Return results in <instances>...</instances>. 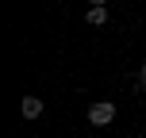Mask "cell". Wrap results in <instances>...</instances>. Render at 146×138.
Masks as SVG:
<instances>
[{
    "label": "cell",
    "mask_w": 146,
    "mask_h": 138,
    "mask_svg": "<svg viewBox=\"0 0 146 138\" xmlns=\"http://www.w3.org/2000/svg\"><path fill=\"white\" fill-rule=\"evenodd\" d=\"M111 119H115V104L111 100H96L92 108H88V123L92 127H108Z\"/></svg>",
    "instance_id": "1"
},
{
    "label": "cell",
    "mask_w": 146,
    "mask_h": 138,
    "mask_svg": "<svg viewBox=\"0 0 146 138\" xmlns=\"http://www.w3.org/2000/svg\"><path fill=\"white\" fill-rule=\"evenodd\" d=\"M139 85L146 88V61H142V69H139Z\"/></svg>",
    "instance_id": "4"
},
{
    "label": "cell",
    "mask_w": 146,
    "mask_h": 138,
    "mask_svg": "<svg viewBox=\"0 0 146 138\" xmlns=\"http://www.w3.org/2000/svg\"><path fill=\"white\" fill-rule=\"evenodd\" d=\"M85 19L92 23V27H104V23H108V8H104V4H92V8H88V15H85Z\"/></svg>",
    "instance_id": "3"
},
{
    "label": "cell",
    "mask_w": 146,
    "mask_h": 138,
    "mask_svg": "<svg viewBox=\"0 0 146 138\" xmlns=\"http://www.w3.org/2000/svg\"><path fill=\"white\" fill-rule=\"evenodd\" d=\"M23 119H38L42 115V100H38V96H23Z\"/></svg>",
    "instance_id": "2"
}]
</instances>
